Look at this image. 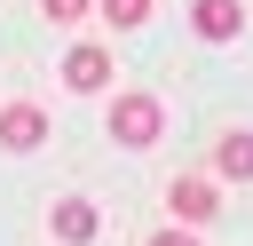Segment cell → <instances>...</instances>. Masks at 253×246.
Masks as SVG:
<instances>
[{
    "instance_id": "1",
    "label": "cell",
    "mask_w": 253,
    "mask_h": 246,
    "mask_svg": "<svg viewBox=\"0 0 253 246\" xmlns=\"http://www.w3.org/2000/svg\"><path fill=\"white\" fill-rule=\"evenodd\" d=\"M158 135H166V103L150 87H119L111 95V143L119 151H150Z\"/></svg>"
},
{
    "instance_id": "4",
    "label": "cell",
    "mask_w": 253,
    "mask_h": 246,
    "mask_svg": "<svg viewBox=\"0 0 253 246\" xmlns=\"http://www.w3.org/2000/svg\"><path fill=\"white\" fill-rule=\"evenodd\" d=\"M63 87H79V95L111 87V48H103V40H79V48L63 56Z\"/></svg>"
},
{
    "instance_id": "2",
    "label": "cell",
    "mask_w": 253,
    "mask_h": 246,
    "mask_svg": "<svg viewBox=\"0 0 253 246\" xmlns=\"http://www.w3.org/2000/svg\"><path fill=\"white\" fill-rule=\"evenodd\" d=\"M166 206H174V222H190V230H198V222H213V214H221V190H213L206 175H174V183H166Z\"/></svg>"
},
{
    "instance_id": "10",
    "label": "cell",
    "mask_w": 253,
    "mask_h": 246,
    "mask_svg": "<svg viewBox=\"0 0 253 246\" xmlns=\"http://www.w3.org/2000/svg\"><path fill=\"white\" fill-rule=\"evenodd\" d=\"M142 246H198V230H190V222H174V230H150Z\"/></svg>"
},
{
    "instance_id": "3",
    "label": "cell",
    "mask_w": 253,
    "mask_h": 246,
    "mask_svg": "<svg viewBox=\"0 0 253 246\" xmlns=\"http://www.w3.org/2000/svg\"><path fill=\"white\" fill-rule=\"evenodd\" d=\"M40 143H47V111H40V103H24V95H16V103H0V151H16V159H24V151H40Z\"/></svg>"
},
{
    "instance_id": "5",
    "label": "cell",
    "mask_w": 253,
    "mask_h": 246,
    "mask_svg": "<svg viewBox=\"0 0 253 246\" xmlns=\"http://www.w3.org/2000/svg\"><path fill=\"white\" fill-rule=\"evenodd\" d=\"M47 230H55L63 246H95V230H103V214H95L87 198H55V206H47Z\"/></svg>"
},
{
    "instance_id": "6",
    "label": "cell",
    "mask_w": 253,
    "mask_h": 246,
    "mask_svg": "<svg viewBox=\"0 0 253 246\" xmlns=\"http://www.w3.org/2000/svg\"><path fill=\"white\" fill-rule=\"evenodd\" d=\"M190 24H198V40H237L245 32V8L237 0H190Z\"/></svg>"
},
{
    "instance_id": "9",
    "label": "cell",
    "mask_w": 253,
    "mask_h": 246,
    "mask_svg": "<svg viewBox=\"0 0 253 246\" xmlns=\"http://www.w3.org/2000/svg\"><path fill=\"white\" fill-rule=\"evenodd\" d=\"M40 8H47L55 24H87V16H95V0H40Z\"/></svg>"
},
{
    "instance_id": "8",
    "label": "cell",
    "mask_w": 253,
    "mask_h": 246,
    "mask_svg": "<svg viewBox=\"0 0 253 246\" xmlns=\"http://www.w3.org/2000/svg\"><path fill=\"white\" fill-rule=\"evenodd\" d=\"M95 8H103V24H119V32H142L158 0H95Z\"/></svg>"
},
{
    "instance_id": "7",
    "label": "cell",
    "mask_w": 253,
    "mask_h": 246,
    "mask_svg": "<svg viewBox=\"0 0 253 246\" xmlns=\"http://www.w3.org/2000/svg\"><path fill=\"white\" fill-rule=\"evenodd\" d=\"M213 175L221 183H253V127H229L213 143Z\"/></svg>"
}]
</instances>
